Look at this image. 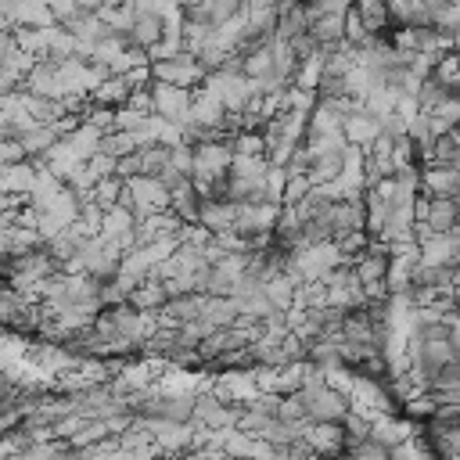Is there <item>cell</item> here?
Segmentation results:
<instances>
[{
	"mask_svg": "<svg viewBox=\"0 0 460 460\" xmlns=\"http://www.w3.org/2000/svg\"><path fill=\"white\" fill-rule=\"evenodd\" d=\"M147 93H151V115L169 119V122H187L194 90H183V86H169V83H155L151 79Z\"/></svg>",
	"mask_w": 460,
	"mask_h": 460,
	"instance_id": "2",
	"label": "cell"
},
{
	"mask_svg": "<svg viewBox=\"0 0 460 460\" xmlns=\"http://www.w3.org/2000/svg\"><path fill=\"white\" fill-rule=\"evenodd\" d=\"M309 40L320 50H338L345 47V14H316L309 25Z\"/></svg>",
	"mask_w": 460,
	"mask_h": 460,
	"instance_id": "5",
	"label": "cell"
},
{
	"mask_svg": "<svg viewBox=\"0 0 460 460\" xmlns=\"http://www.w3.org/2000/svg\"><path fill=\"white\" fill-rule=\"evenodd\" d=\"M18 50V40H14V29L11 25H0V65Z\"/></svg>",
	"mask_w": 460,
	"mask_h": 460,
	"instance_id": "8",
	"label": "cell"
},
{
	"mask_svg": "<svg viewBox=\"0 0 460 460\" xmlns=\"http://www.w3.org/2000/svg\"><path fill=\"white\" fill-rule=\"evenodd\" d=\"M356 18L370 36H388L392 32V4L388 0H352Z\"/></svg>",
	"mask_w": 460,
	"mask_h": 460,
	"instance_id": "4",
	"label": "cell"
},
{
	"mask_svg": "<svg viewBox=\"0 0 460 460\" xmlns=\"http://www.w3.org/2000/svg\"><path fill=\"white\" fill-rule=\"evenodd\" d=\"M147 72H151L155 83H169V86H183V90H198L208 75L201 58L190 54V50H176L172 58H158V61L147 65Z\"/></svg>",
	"mask_w": 460,
	"mask_h": 460,
	"instance_id": "1",
	"label": "cell"
},
{
	"mask_svg": "<svg viewBox=\"0 0 460 460\" xmlns=\"http://www.w3.org/2000/svg\"><path fill=\"white\" fill-rule=\"evenodd\" d=\"M11 392H14V385H11V381H7L4 374H0V402H4V399H7Z\"/></svg>",
	"mask_w": 460,
	"mask_h": 460,
	"instance_id": "9",
	"label": "cell"
},
{
	"mask_svg": "<svg viewBox=\"0 0 460 460\" xmlns=\"http://www.w3.org/2000/svg\"><path fill=\"white\" fill-rule=\"evenodd\" d=\"M165 32V18L162 11L155 7H133V22H129V32H126V43L137 47V50H151Z\"/></svg>",
	"mask_w": 460,
	"mask_h": 460,
	"instance_id": "3",
	"label": "cell"
},
{
	"mask_svg": "<svg viewBox=\"0 0 460 460\" xmlns=\"http://www.w3.org/2000/svg\"><path fill=\"white\" fill-rule=\"evenodd\" d=\"M194 417H198L201 424H208V428H230V424L237 420V413H234L223 399H212V395H205V399L194 402Z\"/></svg>",
	"mask_w": 460,
	"mask_h": 460,
	"instance_id": "7",
	"label": "cell"
},
{
	"mask_svg": "<svg viewBox=\"0 0 460 460\" xmlns=\"http://www.w3.org/2000/svg\"><path fill=\"white\" fill-rule=\"evenodd\" d=\"M11 25H25V29L54 25V11L47 7V0H11Z\"/></svg>",
	"mask_w": 460,
	"mask_h": 460,
	"instance_id": "6",
	"label": "cell"
}]
</instances>
